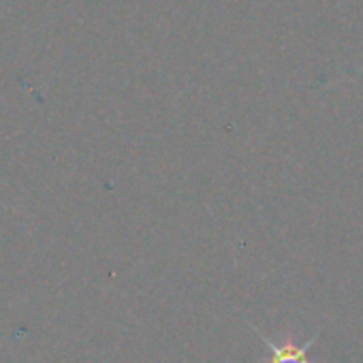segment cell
Here are the masks:
<instances>
[{
  "label": "cell",
  "mask_w": 363,
  "mask_h": 363,
  "mask_svg": "<svg viewBox=\"0 0 363 363\" xmlns=\"http://www.w3.org/2000/svg\"><path fill=\"white\" fill-rule=\"evenodd\" d=\"M255 331H257V335L267 344V348L272 350V359H269V363H310V359H308V350H310V346L316 342V337L318 335H312L308 342H303L301 346H297V344H293V342H286V344H282V346H278L276 342H272L267 335H263L257 327H252Z\"/></svg>",
  "instance_id": "6da1fadb"
}]
</instances>
